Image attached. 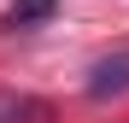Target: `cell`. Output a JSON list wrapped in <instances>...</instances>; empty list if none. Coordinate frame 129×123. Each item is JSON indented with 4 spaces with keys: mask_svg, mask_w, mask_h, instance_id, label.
Masks as SVG:
<instances>
[{
    "mask_svg": "<svg viewBox=\"0 0 129 123\" xmlns=\"http://www.w3.org/2000/svg\"><path fill=\"white\" fill-rule=\"evenodd\" d=\"M129 94V47H112L88 65V100H123Z\"/></svg>",
    "mask_w": 129,
    "mask_h": 123,
    "instance_id": "1",
    "label": "cell"
},
{
    "mask_svg": "<svg viewBox=\"0 0 129 123\" xmlns=\"http://www.w3.org/2000/svg\"><path fill=\"white\" fill-rule=\"evenodd\" d=\"M0 123H53V106L24 88H0Z\"/></svg>",
    "mask_w": 129,
    "mask_h": 123,
    "instance_id": "2",
    "label": "cell"
},
{
    "mask_svg": "<svg viewBox=\"0 0 129 123\" xmlns=\"http://www.w3.org/2000/svg\"><path fill=\"white\" fill-rule=\"evenodd\" d=\"M41 18H53V0H18V6L6 12V29H29V24H41Z\"/></svg>",
    "mask_w": 129,
    "mask_h": 123,
    "instance_id": "3",
    "label": "cell"
}]
</instances>
